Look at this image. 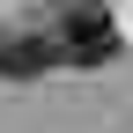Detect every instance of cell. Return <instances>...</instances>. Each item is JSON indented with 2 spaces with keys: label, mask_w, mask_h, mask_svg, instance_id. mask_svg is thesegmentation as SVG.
I'll return each mask as SVG.
<instances>
[{
  "label": "cell",
  "mask_w": 133,
  "mask_h": 133,
  "mask_svg": "<svg viewBox=\"0 0 133 133\" xmlns=\"http://www.w3.org/2000/svg\"><path fill=\"white\" fill-rule=\"evenodd\" d=\"M59 66V37H37V30H8L0 37V74L8 81H37Z\"/></svg>",
  "instance_id": "7a4b0ae2"
},
{
  "label": "cell",
  "mask_w": 133,
  "mask_h": 133,
  "mask_svg": "<svg viewBox=\"0 0 133 133\" xmlns=\"http://www.w3.org/2000/svg\"><path fill=\"white\" fill-rule=\"evenodd\" d=\"M111 52H118V22L104 8H66L59 15V59L66 66H104Z\"/></svg>",
  "instance_id": "6da1fadb"
}]
</instances>
